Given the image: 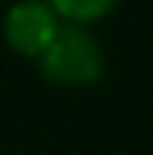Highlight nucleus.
Listing matches in <instances>:
<instances>
[{
	"mask_svg": "<svg viewBox=\"0 0 153 155\" xmlns=\"http://www.w3.org/2000/svg\"><path fill=\"white\" fill-rule=\"evenodd\" d=\"M35 61L46 81L58 86H90L104 72V55L98 40L78 23H61L52 43Z\"/></svg>",
	"mask_w": 153,
	"mask_h": 155,
	"instance_id": "obj_1",
	"label": "nucleus"
},
{
	"mask_svg": "<svg viewBox=\"0 0 153 155\" xmlns=\"http://www.w3.org/2000/svg\"><path fill=\"white\" fill-rule=\"evenodd\" d=\"M61 17L46 0H17L3 20L6 43L23 58H38L61 29Z\"/></svg>",
	"mask_w": 153,
	"mask_h": 155,
	"instance_id": "obj_2",
	"label": "nucleus"
},
{
	"mask_svg": "<svg viewBox=\"0 0 153 155\" xmlns=\"http://www.w3.org/2000/svg\"><path fill=\"white\" fill-rule=\"evenodd\" d=\"M46 3L55 9V15L64 23L87 26V23H96L101 17H107L119 0H46Z\"/></svg>",
	"mask_w": 153,
	"mask_h": 155,
	"instance_id": "obj_3",
	"label": "nucleus"
}]
</instances>
